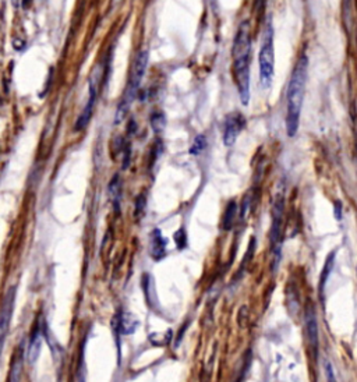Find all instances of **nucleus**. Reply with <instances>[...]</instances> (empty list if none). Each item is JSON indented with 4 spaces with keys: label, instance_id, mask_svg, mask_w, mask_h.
<instances>
[{
    "label": "nucleus",
    "instance_id": "obj_16",
    "mask_svg": "<svg viewBox=\"0 0 357 382\" xmlns=\"http://www.w3.org/2000/svg\"><path fill=\"white\" fill-rule=\"evenodd\" d=\"M22 378V354L17 356L13 365L10 368V374H9V381L7 382H21Z\"/></svg>",
    "mask_w": 357,
    "mask_h": 382
},
{
    "label": "nucleus",
    "instance_id": "obj_8",
    "mask_svg": "<svg viewBox=\"0 0 357 382\" xmlns=\"http://www.w3.org/2000/svg\"><path fill=\"white\" fill-rule=\"evenodd\" d=\"M245 126V119L240 113H230L225 119L223 123V142L226 146L234 145V142L239 137L240 131Z\"/></svg>",
    "mask_w": 357,
    "mask_h": 382
},
{
    "label": "nucleus",
    "instance_id": "obj_23",
    "mask_svg": "<svg viewBox=\"0 0 357 382\" xmlns=\"http://www.w3.org/2000/svg\"><path fill=\"white\" fill-rule=\"evenodd\" d=\"M356 272H357V268H356Z\"/></svg>",
    "mask_w": 357,
    "mask_h": 382
},
{
    "label": "nucleus",
    "instance_id": "obj_5",
    "mask_svg": "<svg viewBox=\"0 0 357 382\" xmlns=\"http://www.w3.org/2000/svg\"><path fill=\"white\" fill-rule=\"evenodd\" d=\"M283 196H278L272 208V225L269 232L271 253H272V271L276 272L280 262V248H282V235H283Z\"/></svg>",
    "mask_w": 357,
    "mask_h": 382
},
{
    "label": "nucleus",
    "instance_id": "obj_11",
    "mask_svg": "<svg viewBox=\"0 0 357 382\" xmlns=\"http://www.w3.org/2000/svg\"><path fill=\"white\" fill-rule=\"evenodd\" d=\"M42 336H44V331L42 326H39L38 324L33 328L31 337H29V343H28V350H27V359L29 361V364H35L38 360L39 354H41V348H42Z\"/></svg>",
    "mask_w": 357,
    "mask_h": 382
},
{
    "label": "nucleus",
    "instance_id": "obj_10",
    "mask_svg": "<svg viewBox=\"0 0 357 382\" xmlns=\"http://www.w3.org/2000/svg\"><path fill=\"white\" fill-rule=\"evenodd\" d=\"M304 332L308 346L315 353L318 349V322L315 311L311 305H308L304 313Z\"/></svg>",
    "mask_w": 357,
    "mask_h": 382
},
{
    "label": "nucleus",
    "instance_id": "obj_3",
    "mask_svg": "<svg viewBox=\"0 0 357 382\" xmlns=\"http://www.w3.org/2000/svg\"><path fill=\"white\" fill-rule=\"evenodd\" d=\"M147 66H148V51H141L138 52L135 57H134L133 64H131V70H130V75H128V83L124 94L122 96V101L117 106L116 112V123H122L123 120L127 116L128 110L131 107V103L135 99V96L138 94L139 85L141 81L144 79L145 71H147Z\"/></svg>",
    "mask_w": 357,
    "mask_h": 382
},
{
    "label": "nucleus",
    "instance_id": "obj_6",
    "mask_svg": "<svg viewBox=\"0 0 357 382\" xmlns=\"http://www.w3.org/2000/svg\"><path fill=\"white\" fill-rule=\"evenodd\" d=\"M100 67H96L94 70V73L91 75V80H89V91H88V99H87V103L84 106L83 112L80 113L77 122L74 124V130L76 131H81L87 126H88L89 120L92 118V113H94L95 102H96V96H98V90H99L100 85Z\"/></svg>",
    "mask_w": 357,
    "mask_h": 382
},
{
    "label": "nucleus",
    "instance_id": "obj_12",
    "mask_svg": "<svg viewBox=\"0 0 357 382\" xmlns=\"http://www.w3.org/2000/svg\"><path fill=\"white\" fill-rule=\"evenodd\" d=\"M150 253L152 255V258L155 261H159L165 255H166V247H167V240L165 237L162 236V233L159 229H155V231L151 233L150 237Z\"/></svg>",
    "mask_w": 357,
    "mask_h": 382
},
{
    "label": "nucleus",
    "instance_id": "obj_7",
    "mask_svg": "<svg viewBox=\"0 0 357 382\" xmlns=\"http://www.w3.org/2000/svg\"><path fill=\"white\" fill-rule=\"evenodd\" d=\"M16 290L17 287H9V290L5 294L3 298V305H2V314H0V339H2V346L5 345L6 336L9 332V326L11 322V315L14 311V304H16Z\"/></svg>",
    "mask_w": 357,
    "mask_h": 382
},
{
    "label": "nucleus",
    "instance_id": "obj_1",
    "mask_svg": "<svg viewBox=\"0 0 357 382\" xmlns=\"http://www.w3.org/2000/svg\"><path fill=\"white\" fill-rule=\"evenodd\" d=\"M232 59H233V80L239 91L240 102L241 105L247 106L250 102L251 62V34L248 21H243L237 28L232 48Z\"/></svg>",
    "mask_w": 357,
    "mask_h": 382
},
{
    "label": "nucleus",
    "instance_id": "obj_19",
    "mask_svg": "<svg viewBox=\"0 0 357 382\" xmlns=\"http://www.w3.org/2000/svg\"><path fill=\"white\" fill-rule=\"evenodd\" d=\"M206 145V138L204 134H200L195 137L194 142H193V145L190 146V154L191 155H198L201 152L204 151V148Z\"/></svg>",
    "mask_w": 357,
    "mask_h": 382
},
{
    "label": "nucleus",
    "instance_id": "obj_20",
    "mask_svg": "<svg viewBox=\"0 0 357 382\" xmlns=\"http://www.w3.org/2000/svg\"><path fill=\"white\" fill-rule=\"evenodd\" d=\"M174 237H176V244H177V247L178 250H182V248L186 247V244H187V236H186V232H184V229H180L178 232H176V235H174Z\"/></svg>",
    "mask_w": 357,
    "mask_h": 382
},
{
    "label": "nucleus",
    "instance_id": "obj_18",
    "mask_svg": "<svg viewBox=\"0 0 357 382\" xmlns=\"http://www.w3.org/2000/svg\"><path fill=\"white\" fill-rule=\"evenodd\" d=\"M334 257L335 253H332L329 255L328 258H327V262L324 265L323 268V274H321V279H319V292H324V287H325V283H327V279H328V276L331 275V271H332V266H334Z\"/></svg>",
    "mask_w": 357,
    "mask_h": 382
},
{
    "label": "nucleus",
    "instance_id": "obj_4",
    "mask_svg": "<svg viewBox=\"0 0 357 382\" xmlns=\"http://www.w3.org/2000/svg\"><path fill=\"white\" fill-rule=\"evenodd\" d=\"M260 64V83L264 90L272 85L273 70H275V49H273V28L271 23L267 24L262 34L261 46L258 53Z\"/></svg>",
    "mask_w": 357,
    "mask_h": 382
},
{
    "label": "nucleus",
    "instance_id": "obj_2",
    "mask_svg": "<svg viewBox=\"0 0 357 382\" xmlns=\"http://www.w3.org/2000/svg\"><path fill=\"white\" fill-rule=\"evenodd\" d=\"M308 59L301 55L290 75L288 94H286V131L289 137H295L300 126V114L307 83Z\"/></svg>",
    "mask_w": 357,
    "mask_h": 382
},
{
    "label": "nucleus",
    "instance_id": "obj_13",
    "mask_svg": "<svg viewBox=\"0 0 357 382\" xmlns=\"http://www.w3.org/2000/svg\"><path fill=\"white\" fill-rule=\"evenodd\" d=\"M42 331H44V337L45 340L48 342L50 348V352H52V356H53V360H55V363L59 365V368H60L61 363H63V356H64V350L61 348L59 342L56 340L55 336H53V333L49 329V326L44 324L42 325Z\"/></svg>",
    "mask_w": 357,
    "mask_h": 382
},
{
    "label": "nucleus",
    "instance_id": "obj_22",
    "mask_svg": "<svg viewBox=\"0 0 357 382\" xmlns=\"http://www.w3.org/2000/svg\"><path fill=\"white\" fill-rule=\"evenodd\" d=\"M29 2H31V0H22V6L27 7L28 5H29Z\"/></svg>",
    "mask_w": 357,
    "mask_h": 382
},
{
    "label": "nucleus",
    "instance_id": "obj_14",
    "mask_svg": "<svg viewBox=\"0 0 357 382\" xmlns=\"http://www.w3.org/2000/svg\"><path fill=\"white\" fill-rule=\"evenodd\" d=\"M236 218H237V204H236V201H230V203L228 204L226 209H225V214H223V231H230L234 226Z\"/></svg>",
    "mask_w": 357,
    "mask_h": 382
},
{
    "label": "nucleus",
    "instance_id": "obj_17",
    "mask_svg": "<svg viewBox=\"0 0 357 382\" xmlns=\"http://www.w3.org/2000/svg\"><path fill=\"white\" fill-rule=\"evenodd\" d=\"M151 126H152V130L155 131V134H159L162 133L165 127H166V118L162 112H154L152 116H151Z\"/></svg>",
    "mask_w": 357,
    "mask_h": 382
},
{
    "label": "nucleus",
    "instance_id": "obj_21",
    "mask_svg": "<svg viewBox=\"0 0 357 382\" xmlns=\"http://www.w3.org/2000/svg\"><path fill=\"white\" fill-rule=\"evenodd\" d=\"M325 375H327V382H338L336 378H335L334 368H332V364L329 361H325Z\"/></svg>",
    "mask_w": 357,
    "mask_h": 382
},
{
    "label": "nucleus",
    "instance_id": "obj_15",
    "mask_svg": "<svg viewBox=\"0 0 357 382\" xmlns=\"http://www.w3.org/2000/svg\"><path fill=\"white\" fill-rule=\"evenodd\" d=\"M109 194H111L115 211L119 212V205H120V198H122V184H120V179H119L117 174L109 183Z\"/></svg>",
    "mask_w": 357,
    "mask_h": 382
},
{
    "label": "nucleus",
    "instance_id": "obj_9",
    "mask_svg": "<svg viewBox=\"0 0 357 382\" xmlns=\"http://www.w3.org/2000/svg\"><path fill=\"white\" fill-rule=\"evenodd\" d=\"M137 326H138V320L133 314L123 310L119 311L112 321V329L119 332L120 335H131L137 331Z\"/></svg>",
    "mask_w": 357,
    "mask_h": 382
}]
</instances>
